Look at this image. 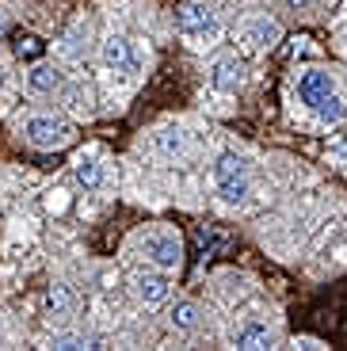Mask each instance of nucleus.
I'll use <instances>...</instances> for the list:
<instances>
[{
    "label": "nucleus",
    "instance_id": "13",
    "mask_svg": "<svg viewBox=\"0 0 347 351\" xmlns=\"http://www.w3.org/2000/svg\"><path fill=\"white\" fill-rule=\"evenodd\" d=\"M233 343L237 348H271V343H275V332H271L267 325H260V321H248L244 328H237Z\"/></svg>",
    "mask_w": 347,
    "mask_h": 351
},
{
    "label": "nucleus",
    "instance_id": "17",
    "mask_svg": "<svg viewBox=\"0 0 347 351\" xmlns=\"http://www.w3.org/2000/svg\"><path fill=\"white\" fill-rule=\"evenodd\" d=\"M53 348H96V340L84 332H65V336H53Z\"/></svg>",
    "mask_w": 347,
    "mask_h": 351
},
{
    "label": "nucleus",
    "instance_id": "4",
    "mask_svg": "<svg viewBox=\"0 0 347 351\" xmlns=\"http://www.w3.org/2000/svg\"><path fill=\"white\" fill-rule=\"evenodd\" d=\"M138 248L156 271H180V263H183L180 233H172V229H153V233H145V237L138 241Z\"/></svg>",
    "mask_w": 347,
    "mask_h": 351
},
{
    "label": "nucleus",
    "instance_id": "5",
    "mask_svg": "<svg viewBox=\"0 0 347 351\" xmlns=\"http://www.w3.org/2000/svg\"><path fill=\"white\" fill-rule=\"evenodd\" d=\"M19 130L35 149H61L73 141V126L65 119H53V114H31V119H23Z\"/></svg>",
    "mask_w": 347,
    "mask_h": 351
},
{
    "label": "nucleus",
    "instance_id": "19",
    "mask_svg": "<svg viewBox=\"0 0 347 351\" xmlns=\"http://www.w3.org/2000/svg\"><path fill=\"white\" fill-rule=\"evenodd\" d=\"M290 8H309V4H321V0H287Z\"/></svg>",
    "mask_w": 347,
    "mask_h": 351
},
{
    "label": "nucleus",
    "instance_id": "11",
    "mask_svg": "<svg viewBox=\"0 0 347 351\" xmlns=\"http://www.w3.org/2000/svg\"><path fill=\"white\" fill-rule=\"evenodd\" d=\"M172 328L176 332H195V328L202 325V309H199V302H191V298H180L172 306Z\"/></svg>",
    "mask_w": 347,
    "mask_h": 351
},
{
    "label": "nucleus",
    "instance_id": "3",
    "mask_svg": "<svg viewBox=\"0 0 347 351\" xmlns=\"http://www.w3.org/2000/svg\"><path fill=\"white\" fill-rule=\"evenodd\" d=\"M176 23H180V35L187 38V43H195V46L217 38V31H222L217 8L210 4V0H183L180 12H176Z\"/></svg>",
    "mask_w": 347,
    "mask_h": 351
},
{
    "label": "nucleus",
    "instance_id": "18",
    "mask_svg": "<svg viewBox=\"0 0 347 351\" xmlns=\"http://www.w3.org/2000/svg\"><path fill=\"white\" fill-rule=\"evenodd\" d=\"M199 245H202V252H206V256H214L217 248L226 245V233H210V229H199Z\"/></svg>",
    "mask_w": 347,
    "mask_h": 351
},
{
    "label": "nucleus",
    "instance_id": "9",
    "mask_svg": "<svg viewBox=\"0 0 347 351\" xmlns=\"http://www.w3.org/2000/svg\"><path fill=\"white\" fill-rule=\"evenodd\" d=\"M210 84H214L217 92H237V88L244 84V65H241V58H233V53L217 58L214 69H210Z\"/></svg>",
    "mask_w": 347,
    "mask_h": 351
},
{
    "label": "nucleus",
    "instance_id": "14",
    "mask_svg": "<svg viewBox=\"0 0 347 351\" xmlns=\"http://www.w3.org/2000/svg\"><path fill=\"white\" fill-rule=\"evenodd\" d=\"M46 306H50V313H69L73 309V294L65 282H53L50 294H46Z\"/></svg>",
    "mask_w": 347,
    "mask_h": 351
},
{
    "label": "nucleus",
    "instance_id": "2",
    "mask_svg": "<svg viewBox=\"0 0 347 351\" xmlns=\"http://www.w3.org/2000/svg\"><path fill=\"white\" fill-rule=\"evenodd\" d=\"M214 191L222 202L229 206H244L252 195V172H248V160L237 157V153H222L214 165Z\"/></svg>",
    "mask_w": 347,
    "mask_h": 351
},
{
    "label": "nucleus",
    "instance_id": "10",
    "mask_svg": "<svg viewBox=\"0 0 347 351\" xmlns=\"http://www.w3.org/2000/svg\"><path fill=\"white\" fill-rule=\"evenodd\" d=\"M73 176H77L80 187L96 191V187L104 184V157H99L96 149H92V153H80V157L73 160Z\"/></svg>",
    "mask_w": 347,
    "mask_h": 351
},
{
    "label": "nucleus",
    "instance_id": "16",
    "mask_svg": "<svg viewBox=\"0 0 347 351\" xmlns=\"http://www.w3.org/2000/svg\"><path fill=\"white\" fill-rule=\"evenodd\" d=\"M43 50H46V43H43V38H35V35L16 38V58H43Z\"/></svg>",
    "mask_w": 347,
    "mask_h": 351
},
{
    "label": "nucleus",
    "instance_id": "15",
    "mask_svg": "<svg viewBox=\"0 0 347 351\" xmlns=\"http://www.w3.org/2000/svg\"><path fill=\"white\" fill-rule=\"evenodd\" d=\"M156 149L168 153V157L183 153V138H180V130H160V134H156Z\"/></svg>",
    "mask_w": 347,
    "mask_h": 351
},
{
    "label": "nucleus",
    "instance_id": "6",
    "mask_svg": "<svg viewBox=\"0 0 347 351\" xmlns=\"http://www.w3.org/2000/svg\"><path fill=\"white\" fill-rule=\"evenodd\" d=\"M104 65L119 77H138L141 73V53L134 46V38L126 35H107L104 38Z\"/></svg>",
    "mask_w": 347,
    "mask_h": 351
},
{
    "label": "nucleus",
    "instance_id": "8",
    "mask_svg": "<svg viewBox=\"0 0 347 351\" xmlns=\"http://www.w3.org/2000/svg\"><path fill=\"white\" fill-rule=\"evenodd\" d=\"M134 294H138L145 306H165L172 287H168V279L160 271H138L134 275Z\"/></svg>",
    "mask_w": 347,
    "mask_h": 351
},
{
    "label": "nucleus",
    "instance_id": "1",
    "mask_svg": "<svg viewBox=\"0 0 347 351\" xmlns=\"http://www.w3.org/2000/svg\"><path fill=\"white\" fill-rule=\"evenodd\" d=\"M298 99H302L321 123H339L347 114L344 99L336 96V80H332L328 69H302V77H298Z\"/></svg>",
    "mask_w": 347,
    "mask_h": 351
},
{
    "label": "nucleus",
    "instance_id": "7",
    "mask_svg": "<svg viewBox=\"0 0 347 351\" xmlns=\"http://www.w3.org/2000/svg\"><path fill=\"white\" fill-rule=\"evenodd\" d=\"M278 38H283V27H278L275 19H248V23L241 27V43H244V50H252V53L271 50Z\"/></svg>",
    "mask_w": 347,
    "mask_h": 351
},
{
    "label": "nucleus",
    "instance_id": "12",
    "mask_svg": "<svg viewBox=\"0 0 347 351\" xmlns=\"http://www.w3.org/2000/svg\"><path fill=\"white\" fill-rule=\"evenodd\" d=\"M27 88H31V92H38V96H50V92H58V88H61V73L53 69V65L38 62L35 69L27 73Z\"/></svg>",
    "mask_w": 347,
    "mask_h": 351
}]
</instances>
